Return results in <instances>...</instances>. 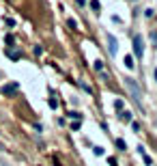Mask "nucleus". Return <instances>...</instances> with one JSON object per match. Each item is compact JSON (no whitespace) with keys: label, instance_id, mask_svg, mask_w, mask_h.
<instances>
[{"label":"nucleus","instance_id":"nucleus-1","mask_svg":"<svg viewBox=\"0 0 157 166\" xmlns=\"http://www.w3.org/2000/svg\"><path fill=\"white\" fill-rule=\"evenodd\" d=\"M125 86L129 88L134 101H136V104H142V91H140V86L136 84V80H134V78H125Z\"/></svg>","mask_w":157,"mask_h":166},{"label":"nucleus","instance_id":"nucleus-2","mask_svg":"<svg viewBox=\"0 0 157 166\" xmlns=\"http://www.w3.org/2000/svg\"><path fill=\"white\" fill-rule=\"evenodd\" d=\"M134 54H136L138 58H142V54H144V41H142L140 35L134 37Z\"/></svg>","mask_w":157,"mask_h":166},{"label":"nucleus","instance_id":"nucleus-3","mask_svg":"<svg viewBox=\"0 0 157 166\" xmlns=\"http://www.w3.org/2000/svg\"><path fill=\"white\" fill-rule=\"evenodd\" d=\"M105 39H108V45H110V54L114 56V54H116V50H118V45H116V39H114V35H108Z\"/></svg>","mask_w":157,"mask_h":166},{"label":"nucleus","instance_id":"nucleus-4","mask_svg":"<svg viewBox=\"0 0 157 166\" xmlns=\"http://www.w3.org/2000/svg\"><path fill=\"white\" fill-rule=\"evenodd\" d=\"M17 88H19V86H17L15 82H11V84H4V86H2V93H4V95H13V93H15Z\"/></svg>","mask_w":157,"mask_h":166},{"label":"nucleus","instance_id":"nucleus-5","mask_svg":"<svg viewBox=\"0 0 157 166\" xmlns=\"http://www.w3.org/2000/svg\"><path fill=\"white\" fill-rule=\"evenodd\" d=\"M6 56L13 58V61H17V58H22V52H17V50H6Z\"/></svg>","mask_w":157,"mask_h":166},{"label":"nucleus","instance_id":"nucleus-6","mask_svg":"<svg viewBox=\"0 0 157 166\" xmlns=\"http://www.w3.org/2000/svg\"><path fill=\"white\" fill-rule=\"evenodd\" d=\"M125 67H129V69H134V67H136V63H134V56H125Z\"/></svg>","mask_w":157,"mask_h":166},{"label":"nucleus","instance_id":"nucleus-7","mask_svg":"<svg viewBox=\"0 0 157 166\" xmlns=\"http://www.w3.org/2000/svg\"><path fill=\"white\" fill-rule=\"evenodd\" d=\"M121 121H125V123H131V112H121Z\"/></svg>","mask_w":157,"mask_h":166},{"label":"nucleus","instance_id":"nucleus-8","mask_svg":"<svg viewBox=\"0 0 157 166\" xmlns=\"http://www.w3.org/2000/svg\"><path fill=\"white\" fill-rule=\"evenodd\" d=\"M116 147H118L121 151H125V149H127V142H125L123 138H116Z\"/></svg>","mask_w":157,"mask_h":166},{"label":"nucleus","instance_id":"nucleus-9","mask_svg":"<svg viewBox=\"0 0 157 166\" xmlns=\"http://www.w3.org/2000/svg\"><path fill=\"white\" fill-rule=\"evenodd\" d=\"M91 7H93L95 11H99V9H101V4H99V0H91Z\"/></svg>","mask_w":157,"mask_h":166},{"label":"nucleus","instance_id":"nucleus-10","mask_svg":"<svg viewBox=\"0 0 157 166\" xmlns=\"http://www.w3.org/2000/svg\"><path fill=\"white\" fill-rule=\"evenodd\" d=\"M48 104H50V108H54V110H56V108H58V101H56V99H54V97H50V101H48Z\"/></svg>","mask_w":157,"mask_h":166},{"label":"nucleus","instance_id":"nucleus-11","mask_svg":"<svg viewBox=\"0 0 157 166\" xmlns=\"http://www.w3.org/2000/svg\"><path fill=\"white\" fill-rule=\"evenodd\" d=\"M114 108H116V110H123V99H116V101H114Z\"/></svg>","mask_w":157,"mask_h":166},{"label":"nucleus","instance_id":"nucleus-12","mask_svg":"<svg viewBox=\"0 0 157 166\" xmlns=\"http://www.w3.org/2000/svg\"><path fill=\"white\" fill-rule=\"evenodd\" d=\"M69 117H71V119H75V121H80V119H82V114H80V112H69Z\"/></svg>","mask_w":157,"mask_h":166},{"label":"nucleus","instance_id":"nucleus-13","mask_svg":"<svg viewBox=\"0 0 157 166\" xmlns=\"http://www.w3.org/2000/svg\"><path fill=\"white\" fill-rule=\"evenodd\" d=\"M95 69L101 71V69H104V63H101V61H95Z\"/></svg>","mask_w":157,"mask_h":166},{"label":"nucleus","instance_id":"nucleus-14","mask_svg":"<svg viewBox=\"0 0 157 166\" xmlns=\"http://www.w3.org/2000/svg\"><path fill=\"white\" fill-rule=\"evenodd\" d=\"M93 151H95V155H104V149H101V147H95Z\"/></svg>","mask_w":157,"mask_h":166},{"label":"nucleus","instance_id":"nucleus-15","mask_svg":"<svg viewBox=\"0 0 157 166\" xmlns=\"http://www.w3.org/2000/svg\"><path fill=\"white\" fill-rule=\"evenodd\" d=\"M35 54H37V56H39V54H43V47H41V45H37V47H35Z\"/></svg>","mask_w":157,"mask_h":166},{"label":"nucleus","instance_id":"nucleus-16","mask_svg":"<svg viewBox=\"0 0 157 166\" xmlns=\"http://www.w3.org/2000/svg\"><path fill=\"white\" fill-rule=\"evenodd\" d=\"M131 127H134V132H140V125L136 123V121H131Z\"/></svg>","mask_w":157,"mask_h":166},{"label":"nucleus","instance_id":"nucleus-17","mask_svg":"<svg viewBox=\"0 0 157 166\" xmlns=\"http://www.w3.org/2000/svg\"><path fill=\"white\" fill-rule=\"evenodd\" d=\"M108 162H110V166H118V164H116V160H114V158H108Z\"/></svg>","mask_w":157,"mask_h":166},{"label":"nucleus","instance_id":"nucleus-18","mask_svg":"<svg viewBox=\"0 0 157 166\" xmlns=\"http://www.w3.org/2000/svg\"><path fill=\"white\" fill-rule=\"evenodd\" d=\"M84 2H86V0H78V4H84Z\"/></svg>","mask_w":157,"mask_h":166},{"label":"nucleus","instance_id":"nucleus-19","mask_svg":"<svg viewBox=\"0 0 157 166\" xmlns=\"http://www.w3.org/2000/svg\"><path fill=\"white\" fill-rule=\"evenodd\" d=\"M155 80H157V69H155Z\"/></svg>","mask_w":157,"mask_h":166}]
</instances>
